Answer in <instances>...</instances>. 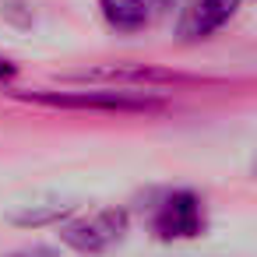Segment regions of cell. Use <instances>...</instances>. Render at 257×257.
Returning <instances> with one entry per match:
<instances>
[{"label":"cell","mask_w":257,"mask_h":257,"mask_svg":"<svg viewBox=\"0 0 257 257\" xmlns=\"http://www.w3.org/2000/svg\"><path fill=\"white\" fill-rule=\"evenodd\" d=\"M25 102H39L50 109H99V113H159L166 109V99L155 92H134V88H78V92H18Z\"/></svg>","instance_id":"1"},{"label":"cell","mask_w":257,"mask_h":257,"mask_svg":"<svg viewBox=\"0 0 257 257\" xmlns=\"http://www.w3.org/2000/svg\"><path fill=\"white\" fill-rule=\"evenodd\" d=\"M236 15V0H194L180 22L183 39H208Z\"/></svg>","instance_id":"5"},{"label":"cell","mask_w":257,"mask_h":257,"mask_svg":"<svg viewBox=\"0 0 257 257\" xmlns=\"http://www.w3.org/2000/svg\"><path fill=\"white\" fill-rule=\"evenodd\" d=\"M127 222H131V215L123 208H102L92 218H78V222L64 225L60 239L67 246H74L78 253H102V250H109L113 243L123 239Z\"/></svg>","instance_id":"2"},{"label":"cell","mask_w":257,"mask_h":257,"mask_svg":"<svg viewBox=\"0 0 257 257\" xmlns=\"http://www.w3.org/2000/svg\"><path fill=\"white\" fill-rule=\"evenodd\" d=\"M15 71H18V67H15L11 60H4V57H0V78H15Z\"/></svg>","instance_id":"9"},{"label":"cell","mask_w":257,"mask_h":257,"mask_svg":"<svg viewBox=\"0 0 257 257\" xmlns=\"http://www.w3.org/2000/svg\"><path fill=\"white\" fill-rule=\"evenodd\" d=\"M99 8H102V18L116 32H141L152 22L148 0H99Z\"/></svg>","instance_id":"6"},{"label":"cell","mask_w":257,"mask_h":257,"mask_svg":"<svg viewBox=\"0 0 257 257\" xmlns=\"http://www.w3.org/2000/svg\"><path fill=\"white\" fill-rule=\"evenodd\" d=\"M67 81H88V85H169V81H187L183 74H173V71H159V67H145V64H134V67H123V64H102V67H85V71H74V74H64Z\"/></svg>","instance_id":"4"},{"label":"cell","mask_w":257,"mask_h":257,"mask_svg":"<svg viewBox=\"0 0 257 257\" xmlns=\"http://www.w3.org/2000/svg\"><path fill=\"white\" fill-rule=\"evenodd\" d=\"M173 0H148V8H169Z\"/></svg>","instance_id":"10"},{"label":"cell","mask_w":257,"mask_h":257,"mask_svg":"<svg viewBox=\"0 0 257 257\" xmlns=\"http://www.w3.org/2000/svg\"><path fill=\"white\" fill-rule=\"evenodd\" d=\"M74 211V204H64V201H50V204H29V208H22V211H15L11 215V222L15 225H50V222H60V218H67Z\"/></svg>","instance_id":"7"},{"label":"cell","mask_w":257,"mask_h":257,"mask_svg":"<svg viewBox=\"0 0 257 257\" xmlns=\"http://www.w3.org/2000/svg\"><path fill=\"white\" fill-rule=\"evenodd\" d=\"M152 229L162 239H190L204 229V208L201 197L194 190H173L162 197V204L155 208Z\"/></svg>","instance_id":"3"},{"label":"cell","mask_w":257,"mask_h":257,"mask_svg":"<svg viewBox=\"0 0 257 257\" xmlns=\"http://www.w3.org/2000/svg\"><path fill=\"white\" fill-rule=\"evenodd\" d=\"M8 257H60L53 246H25V250H15V253H8Z\"/></svg>","instance_id":"8"}]
</instances>
